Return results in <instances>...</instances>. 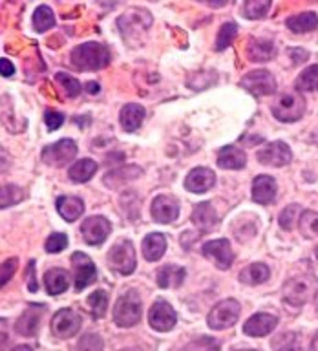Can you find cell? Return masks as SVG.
<instances>
[{"mask_svg":"<svg viewBox=\"0 0 318 351\" xmlns=\"http://www.w3.org/2000/svg\"><path fill=\"white\" fill-rule=\"evenodd\" d=\"M71 64L79 70H103L110 64V49L104 44L86 43L77 46L70 55Z\"/></svg>","mask_w":318,"mask_h":351,"instance_id":"cell-1","label":"cell"},{"mask_svg":"<svg viewBox=\"0 0 318 351\" xmlns=\"http://www.w3.org/2000/svg\"><path fill=\"white\" fill-rule=\"evenodd\" d=\"M271 112L282 123H295L306 112V99L300 92H284L274 99Z\"/></svg>","mask_w":318,"mask_h":351,"instance_id":"cell-2","label":"cell"},{"mask_svg":"<svg viewBox=\"0 0 318 351\" xmlns=\"http://www.w3.org/2000/svg\"><path fill=\"white\" fill-rule=\"evenodd\" d=\"M141 320V298L137 291H126L125 295L119 296L114 307V322L119 328H132Z\"/></svg>","mask_w":318,"mask_h":351,"instance_id":"cell-3","label":"cell"},{"mask_svg":"<svg viewBox=\"0 0 318 351\" xmlns=\"http://www.w3.org/2000/svg\"><path fill=\"white\" fill-rule=\"evenodd\" d=\"M313 276H295L284 284V304L293 311H298L307 302L313 291Z\"/></svg>","mask_w":318,"mask_h":351,"instance_id":"cell-4","label":"cell"},{"mask_svg":"<svg viewBox=\"0 0 318 351\" xmlns=\"http://www.w3.org/2000/svg\"><path fill=\"white\" fill-rule=\"evenodd\" d=\"M240 313L241 307L238 304V300H234V298H227V300L218 302L212 307V311L208 313V328L216 329V331L230 328V326H234L238 322Z\"/></svg>","mask_w":318,"mask_h":351,"instance_id":"cell-5","label":"cell"},{"mask_svg":"<svg viewBox=\"0 0 318 351\" xmlns=\"http://www.w3.org/2000/svg\"><path fill=\"white\" fill-rule=\"evenodd\" d=\"M110 267L121 274H132L136 271V249L132 245V241L125 240L115 243L108 252Z\"/></svg>","mask_w":318,"mask_h":351,"instance_id":"cell-6","label":"cell"},{"mask_svg":"<svg viewBox=\"0 0 318 351\" xmlns=\"http://www.w3.org/2000/svg\"><path fill=\"white\" fill-rule=\"evenodd\" d=\"M240 84L245 88L247 92L256 95V97L271 95V93L276 92V79L267 70L249 71L247 75L241 77Z\"/></svg>","mask_w":318,"mask_h":351,"instance_id":"cell-7","label":"cell"},{"mask_svg":"<svg viewBox=\"0 0 318 351\" xmlns=\"http://www.w3.org/2000/svg\"><path fill=\"white\" fill-rule=\"evenodd\" d=\"M81 324L82 318L79 313L73 311V309H60L51 318V335L55 339H70V337L79 333Z\"/></svg>","mask_w":318,"mask_h":351,"instance_id":"cell-8","label":"cell"},{"mask_svg":"<svg viewBox=\"0 0 318 351\" xmlns=\"http://www.w3.org/2000/svg\"><path fill=\"white\" fill-rule=\"evenodd\" d=\"M77 156V143L73 139H60L42 150V161L51 167H64Z\"/></svg>","mask_w":318,"mask_h":351,"instance_id":"cell-9","label":"cell"},{"mask_svg":"<svg viewBox=\"0 0 318 351\" xmlns=\"http://www.w3.org/2000/svg\"><path fill=\"white\" fill-rule=\"evenodd\" d=\"M71 265H73V273H75V291L81 293L86 289L88 285H92L97 280V271L95 265L90 260L88 254L84 252H73L71 254Z\"/></svg>","mask_w":318,"mask_h":351,"instance_id":"cell-10","label":"cell"},{"mask_svg":"<svg viewBox=\"0 0 318 351\" xmlns=\"http://www.w3.org/2000/svg\"><path fill=\"white\" fill-rule=\"evenodd\" d=\"M203 254L205 258H208L210 262L216 265L218 269L225 271V269H229L234 262V252L230 249V243L225 238L221 240H210L207 241L205 245L201 247Z\"/></svg>","mask_w":318,"mask_h":351,"instance_id":"cell-11","label":"cell"},{"mask_svg":"<svg viewBox=\"0 0 318 351\" xmlns=\"http://www.w3.org/2000/svg\"><path fill=\"white\" fill-rule=\"evenodd\" d=\"M110 230H112V225L104 216H90L81 225L82 238L90 245H101L110 236Z\"/></svg>","mask_w":318,"mask_h":351,"instance_id":"cell-12","label":"cell"},{"mask_svg":"<svg viewBox=\"0 0 318 351\" xmlns=\"http://www.w3.org/2000/svg\"><path fill=\"white\" fill-rule=\"evenodd\" d=\"M175 320H178V315L172 309L169 302L158 300L150 307V313H148V322L156 331H161V333H167L170 329H174Z\"/></svg>","mask_w":318,"mask_h":351,"instance_id":"cell-13","label":"cell"},{"mask_svg":"<svg viewBox=\"0 0 318 351\" xmlns=\"http://www.w3.org/2000/svg\"><path fill=\"white\" fill-rule=\"evenodd\" d=\"M256 158L262 165L284 167V165L291 163L293 152H291L289 145H285L284 141H273V143H269L267 147H263L262 150L256 154Z\"/></svg>","mask_w":318,"mask_h":351,"instance_id":"cell-14","label":"cell"},{"mask_svg":"<svg viewBox=\"0 0 318 351\" xmlns=\"http://www.w3.org/2000/svg\"><path fill=\"white\" fill-rule=\"evenodd\" d=\"M180 216V205L172 196H158L152 202V218L158 223H172Z\"/></svg>","mask_w":318,"mask_h":351,"instance_id":"cell-15","label":"cell"},{"mask_svg":"<svg viewBox=\"0 0 318 351\" xmlns=\"http://www.w3.org/2000/svg\"><path fill=\"white\" fill-rule=\"evenodd\" d=\"M216 183V176L210 169L205 167H197V169L191 170L185 178V189L194 194H203V192L210 191Z\"/></svg>","mask_w":318,"mask_h":351,"instance_id":"cell-16","label":"cell"},{"mask_svg":"<svg viewBox=\"0 0 318 351\" xmlns=\"http://www.w3.org/2000/svg\"><path fill=\"white\" fill-rule=\"evenodd\" d=\"M44 315L42 306H29L26 311L22 313L21 318L16 320L15 331L22 337H35L40 326V318Z\"/></svg>","mask_w":318,"mask_h":351,"instance_id":"cell-17","label":"cell"},{"mask_svg":"<svg viewBox=\"0 0 318 351\" xmlns=\"http://www.w3.org/2000/svg\"><path fill=\"white\" fill-rule=\"evenodd\" d=\"M278 326V318L274 315H269V313H256L252 315L249 320L243 326V331H245L249 337H265L271 331H274V328Z\"/></svg>","mask_w":318,"mask_h":351,"instance_id":"cell-18","label":"cell"},{"mask_svg":"<svg viewBox=\"0 0 318 351\" xmlns=\"http://www.w3.org/2000/svg\"><path fill=\"white\" fill-rule=\"evenodd\" d=\"M276 197V181L267 174L256 176L252 181V199L260 205H267Z\"/></svg>","mask_w":318,"mask_h":351,"instance_id":"cell-19","label":"cell"},{"mask_svg":"<svg viewBox=\"0 0 318 351\" xmlns=\"http://www.w3.org/2000/svg\"><path fill=\"white\" fill-rule=\"evenodd\" d=\"M191 219L197 229L203 230V232H208V230L216 229V225H218V213L212 207V203L203 202L194 207Z\"/></svg>","mask_w":318,"mask_h":351,"instance_id":"cell-20","label":"cell"},{"mask_svg":"<svg viewBox=\"0 0 318 351\" xmlns=\"http://www.w3.org/2000/svg\"><path fill=\"white\" fill-rule=\"evenodd\" d=\"M276 55V46L269 38H251L247 44V59L251 62H269Z\"/></svg>","mask_w":318,"mask_h":351,"instance_id":"cell-21","label":"cell"},{"mask_svg":"<svg viewBox=\"0 0 318 351\" xmlns=\"http://www.w3.org/2000/svg\"><path fill=\"white\" fill-rule=\"evenodd\" d=\"M247 163V156L241 148H236L232 145L223 147L218 152V165L227 170H240Z\"/></svg>","mask_w":318,"mask_h":351,"instance_id":"cell-22","label":"cell"},{"mask_svg":"<svg viewBox=\"0 0 318 351\" xmlns=\"http://www.w3.org/2000/svg\"><path fill=\"white\" fill-rule=\"evenodd\" d=\"M143 256L147 258L148 262H158L159 258L163 256L167 251V238L161 232H152L143 240L141 245Z\"/></svg>","mask_w":318,"mask_h":351,"instance_id":"cell-23","label":"cell"},{"mask_svg":"<svg viewBox=\"0 0 318 351\" xmlns=\"http://www.w3.org/2000/svg\"><path fill=\"white\" fill-rule=\"evenodd\" d=\"M57 210L66 221H77L84 213V203L77 196H60L57 197Z\"/></svg>","mask_w":318,"mask_h":351,"instance_id":"cell-24","label":"cell"},{"mask_svg":"<svg viewBox=\"0 0 318 351\" xmlns=\"http://www.w3.org/2000/svg\"><path fill=\"white\" fill-rule=\"evenodd\" d=\"M44 285H46V291L49 295H60L70 285V274L64 269H48L46 274H44Z\"/></svg>","mask_w":318,"mask_h":351,"instance_id":"cell-25","label":"cell"},{"mask_svg":"<svg viewBox=\"0 0 318 351\" xmlns=\"http://www.w3.org/2000/svg\"><path fill=\"white\" fill-rule=\"evenodd\" d=\"M121 126L125 132H136L145 119V108L141 104H125L121 110Z\"/></svg>","mask_w":318,"mask_h":351,"instance_id":"cell-26","label":"cell"},{"mask_svg":"<svg viewBox=\"0 0 318 351\" xmlns=\"http://www.w3.org/2000/svg\"><path fill=\"white\" fill-rule=\"evenodd\" d=\"M186 276V271L180 265H163V267L158 271V285L163 287V289H169V287H180L183 284V280Z\"/></svg>","mask_w":318,"mask_h":351,"instance_id":"cell-27","label":"cell"},{"mask_svg":"<svg viewBox=\"0 0 318 351\" xmlns=\"http://www.w3.org/2000/svg\"><path fill=\"white\" fill-rule=\"evenodd\" d=\"M97 172V163L93 159H81L70 167L68 170V178H70L73 183H86V181L92 180V176Z\"/></svg>","mask_w":318,"mask_h":351,"instance_id":"cell-28","label":"cell"},{"mask_svg":"<svg viewBox=\"0 0 318 351\" xmlns=\"http://www.w3.org/2000/svg\"><path fill=\"white\" fill-rule=\"evenodd\" d=\"M285 24H287V27H289L291 32L309 33L318 26V16L317 13H313V11H304V13L289 16V19L285 21Z\"/></svg>","mask_w":318,"mask_h":351,"instance_id":"cell-29","label":"cell"},{"mask_svg":"<svg viewBox=\"0 0 318 351\" xmlns=\"http://www.w3.org/2000/svg\"><path fill=\"white\" fill-rule=\"evenodd\" d=\"M269 274H271V271L265 263H251L240 273V282L247 285H260L267 282Z\"/></svg>","mask_w":318,"mask_h":351,"instance_id":"cell-30","label":"cell"},{"mask_svg":"<svg viewBox=\"0 0 318 351\" xmlns=\"http://www.w3.org/2000/svg\"><path fill=\"white\" fill-rule=\"evenodd\" d=\"M295 88L298 92H315L318 88V64L307 66L295 81Z\"/></svg>","mask_w":318,"mask_h":351,"instance_id":"cell-31","label":"cell"},{"mask_svg":"<svg viewBox=\"0 0 318 351\" xmlns=\"http://www.w3.org/2000/svg\"><path fill=\"white\" fill-rule=\"evenodd\" d=\"M274 351H304L302 346V337L298 333H282L273 340Z\"/></svg>","mask_w":318,"mask_h":351,"instance_id":"cell-32","label":"cell"},{"mask_svg":"<svg viewBox=\"0 0 318 351\" xmlns=\"http://www.w3.org/2000/svg\"><path fill=\"white\" fill-rule=\"evenodd\" d=\"M55 24V15L51 8L48 5H38L37 11H35V15H33V26L37 29L38 33L48 32L49 27H53Z\"/></svg>","mask_w":318,"mask_h":351,"instance_id":"cell-33","label":"cell"},{"mask_svg":"<svg viewBox=\"0 0 318 351\" xmlns=\"http://www.w3.org/2000/svg\"><path fill=\"white\" fill-rule=\"evenodd\" d=\"M236 33H238V26L234 22H225L223 26L219 27L218 37H216V43H214V49L216 51H223L225 48H229L232 40H234Z\"/></svg>","mask_w":318,"mask_h":351,"instance_id":"cell-34","label":"cell"},{"mask_svg":"<svg viewBox=\"0 0 318 351\" xmlns=\"http://www.w3.org/2000/svg\"><path fill=\"white\" fill-rule=\"evenodd\" d=\"M141 174H143V170L139 169V167H126V169L114 170V172L106 174V178H104V185L114 186L115 180H119V183H117V186H119L123 181L136 180V178H139Z\"/></svg>","mask_w":318,"mask_h":351,"instance_id":"cell-35","label":"cell"},{"mask_svg":"<svg viewBox=\"0 0 318 351\" xmlns=\"http://www.w3.org/2000/svg\"><path fill=\"white\" fill-rule=\"evenodd\" d=\"M88 307H90V311L95 318H101L106 315V309H108V295L104 293L103 289L95 291L92 295L88 296L86 300Z\"/></svg>","mask_w":318,"mask_h":351,"instance_id":"cell-36","label":"cell"},{"mask_svg":"<svg viewBox=\"0 0 318 351\" xmlns=\"http://www.w3.org/2000/svg\"><path fill=\"white\" fill-rule=\"evenodd\" d=\"M300 232L306 238H317L318 236V213L315 210H304L298 219Z\"/></svg>","mask_w":318,"mask_h":351,"instance_id":"cell-37","label":"cell"},{"mask_svg":"<svg viewBox=\"0 0 318 351\" xmlns=\"http://www.w3.org/2000/svg\"><path fill=\"white\" fill-rule=\"evenodd\" d=\"M271 10V0H247L243 5V15L251 21L263 19Z\"/></svg>","mask_w":318,"mask_h":351,"instance_id":"cell-38","label":"cell"},{"mask_svg":"<svg viewBox=\"0 0 318 351\" xmlns=\"http://www.w3.org/2000/svg\"><path fill=\"white\" fill-rule=\"evenodd\" d=\"M298 216H302L300 214V205H296V203H293V205H289V207H285L282 213H280L278 216V223L280 227L284 230H293L295 229V223L298 221Z\"/></svg>","mask_w":318,"mask_h":351,"instance_id":"cell-39","label":"cell"},{"mask_svg":"<svg viewBox=\"0 0 318 351\" xmlns=\"http://www.w3.org/2000/svg\"><path fill=\"white\" fill-rule=\"evenodd\" d=\"M57 82H59L60 86L64 88V92L68 97H77L79 93H81V82L77 81L75 77L68 75L64 71H59L57 75H55Z\"/></svg>","mask_w":318,"mask_h":351,"instance_id":"cell-40","label":"cell"},{"mask_svg":"<svg viewBox=\"0 0 318 351\" xmlns=\"http://www.w3.org/2000/svg\"><path fill=\"white\" fill-rule=\"evenodd\" d=\"M77 351H103V339L99 335L86 333L77 342Z\"/></svg>","mask_w":318,"mask_h":351,"instance_id":"cell-41","label":"cell"},{"mask_svg":"<svg viewBox=\"0 0 318 351\" xmlns=\"http://www.w3.org/2000/svg\"><path fill=\"white\" fill-rule=\"evenodd\" d=\"M22 199V191L16 185H4L2 186V207H11Z\"/></svg>","mask_w":318,"mask_h":351,"instance_id":"cell-42","label":"cell"},{"mask_svg":"<svg viewBox=\"0 0 318 351\" xmlns=\"http://www.w3.org/2000/svg\"><path fill=\"white\" fill-rule=\"evenodd\" d=\"M66 245H68V236L62 232H53L51 236H48V240L44 243L48 252H60L62 249H66Z\"/></svg>","mask_w":318,"mask_h":351,"instance_id":"cell-43","label":"cell"},{"mask_svg":"<svg viewBox=\"0 0 318 351\" xmlns=\"http://www.w3.org/2000/svg\"><path fill=\"white\" fill-rule=\"evenodd\" d=\"M16 263H19L16 258H10V260H5V262L2 263V271H0V284L5 285L8 282H10L13 273L16 271Z\"/></svg>","mask_w":318,"mask_h":351,"instance_id":"cell-44","label":"cell"},{"mask_svg":"<svg viewBox=\"0 0 318 351\" xmlns=\"http://www.w3.org/2000/svg\"><path fill=\"white\" fill-rule=\"evenodd\" d=\"M44 123H46L49 130H57L64 123V115L60 114V112L51 110V112H46V115H44Z\"/></svg>","mask_w":318,"mask_h":351,"instance_id":"cell-45","label":"cell"},{"mask_svg":"<svg viewBox=\"0 0 318 351\" xmlns=\"http://www.w3.org/2000/svg\"><path fill=\"white\" fill-rule=\"evenodd\" d=\"M35 262H29V265H27V289L32 291V293H35V291L38 289V284L37 280H35Z\"/></svg>","mask_w":318,"mask_h":351,"instance_id":"cell-46","label":"cell"},{"mask_svg":"<svg viewBox=\"0 0 318 351\" xmlns=\"http://www.w3.org/2000/svg\"><path fill=\"white\" fill-rule=\"evenodd\" d=\"M0 73L4 77H11L15 73V66L11 64V60L0 59Z\"/></svg>","mask_w":318,"mask_h":351,"instance_id":"cell-47","label":"cell"},{"mask_svg":"<svg viewBox=\"0 0 318 351\" xmlns=\"http://www.w3.org/2000/svg\"><path fill=\"white\" fill-rule=\"evenodd\" d=\"M291 55H298V57H295V64H298V62H304V59H307V51H304V49H291L289 51Z\"/></svg>","mask_w":318,"mask_h":351,"instance_id":"cell-48","label":"cell"},{"mask_svg":"<svg viewBox=\"0 0 318 351\" xmlns=\"http://www.w3.org/2000/svg\"><path fill=\"white\" fill-rule=\"evenodd\" d=\"M99 84L97 82H86V92L88 93H92V95H95V93H99Z\"/></svg>","mask_w":318,"mask_h":351,"instance_id":"cell-49","label":"cell"},{"mask_svg":"<svg viewBox=\"0 0 318 351\" xmlns=\"http://www.w3.org/2000/svg\"><path fill=\"white\" fill-rule=\"evenodd\" d=\"M311 351H318V333L313 337V342H311Z\"/></svg>","mask_w":318,"mask_h":351,"instance_id":"cell-50","label":"cell"},{"mask_svg":"<svg viewBox=\"0 0 318 351\" xmlns=\"http://www.w3.org/2000/svg\"><path fill=\"white\" fill-rule=\"evenodd\" d=\"M208 5H214V8H221V5H225L223 0H216V2H207Z\"/></svg>","mask_w":318,"mask_h":351,"instance_id":"cell-51","label":"cell"},{"mask_svg":"<svg viewBox=\"0 0 318 351\" xmlns=\"http://www.w3.org/2000/svg\"><path fill=\"white\" fill-rule=\"evenodd\" d=\"M13 351H33V350H32V348H29V346H16V348Z\"/></svg>","mask_w":318,"mask_h":351,"instance_id":"cell-52","label":"cell"},{"mask_svg":"<svg viewBox=\"0 0 318 351\" xmlns=\"http://www.w3.org/2000/svg\"><path fill=\"white\" fill-rule=\"evenodd\" d=\"M315 309H317V315H318V291L315 293Z\"/></svg>","mask_w":318,"mask_h":351,"instance_id":"cell-53","label":"cell"},{"mask_svg":"<svg viewBox=\"0 0 318 351\" xmlns=\"http://www.w3.org/2000/svg\"><path fill=\"white\" fill-rule=\"evenodd\" d=\"M121 351H145L143 348H126V350H121Z\"/></svg>","mask_w":318,"mask_h":351,"instance_id":"cell-54","label":"cell"},{"mask_svg":"<svg viewBox=\"0 0 318 351\" xmlns=\"http://www.w3.org/2000/svg\"><path fill=\"white\" fill-rule=\"evenodd\" d=\"M313 143H315V145H317V147H318V132H317V134H315V136H313Z\"/></svg>","mask_w":318,"mask_h":351,"instance_id":"cell-55","label":"cell"},{"mask_svg":"<svg viewBox=\"0 0 318 351\" xmlns=\"http://www.w3.org/2000/svg\"><path fill=\"white\" fill-rule=\"evenodd\" d=\"M315 254H317V258H318V245H317V249H315Z\"/></svg>","mask_w":318,"mask_h":351,"instance_id":"cell-56","label":"cell"},{"mask_svg":"<svg viewBox=\"0 0 318 351\" xmlns=\"http://www.w3.org/2000/svg\"><path fill=\"white\" fill-rule=\"evenodd\" d=\"M238 351H256V350H238Z\"/></svg>","mask_w":318,"mask_h":351,"instance_id":"cell-57","label":"cell"}]
</instances>
